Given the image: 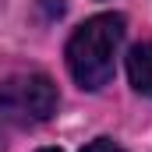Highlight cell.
Wrapping results in <instances>:
<instances>
[{
	"instance_id": "cell-4",
	"label": "cell",
	"mask_w": 152,
	"mask_h": 152,
	"mask_svg": "<svg viewBox=\"0 0 152 152\" xmlns=\"http://www.w3.org/2000/svg\"><path fill=\"white\" fill-rule=\"evenodd\" d=\"M81 152H124V149H120V145H113L110 138H96V142H88Z\"/></svg>"
},
{
	"instance_id": "cell-2",
	"label": "cell",
	"mask_w": 152,
	"mask_h": 152,
	"mask_svg": "<svg viewBox=\"0 0 152 152\" xmlns=\"http://www.w3.org/2000/svg\"><path fill=\"white\" fill-rule=\"evenodd\" d=\"M57 110V85L53 78L28 71V75H11L0 81V113L11 124L32 127L50 120Z\"/></svg>"
},
{
	"instance_id": "cell-1",
	"label": "cell",
	"mask_w": 152,
	"mask_h": 152,
	"mask_svg": "<svg viewBox=\"0 0 152 152\" xmlns=\"http://www.w3.org/2000/svg\"><path fill=\"white\" fill-rule=\"evenodd\" d=\"M124 42V14H96L67 39V71L81 88L96 92L113 78L117 50Z\"/></svg>"
},
{
	"instance_id": "cell-3",
	"label": "cell",
	"mask_w": 152,
	"mask_h": 152,
	"mask_svg": "<svg viewBox=\"0 0 152 152\" xmlns=\"http://www.w3.org/2000/svg\"><path fill=\"white\" fill-rule=\"evenodd\" d=\"M127 75H131V85L134 92L149 96L152 99V42H138L127 57Z\"/></svg>"
},
{
	"instance_id": "cell-5",
	"label": "cell",
	"mask_w": 152,
	"mask_h": 152,
	"mask_svg": "<svg viewBox=\"0 0 152 152\" xmlns=\"http://www.w3.org/2000/svg\"><path fill=\"white\" fill-rule=\"evenodd\" d=\"M39 152H60V149H39Z\"/></svg>"
}]
</instances>
